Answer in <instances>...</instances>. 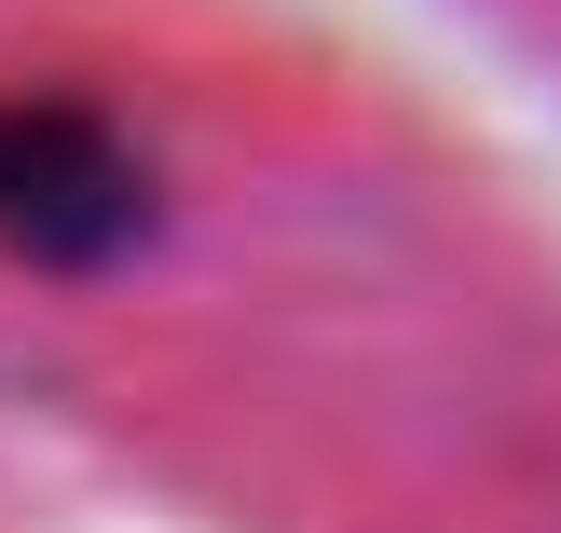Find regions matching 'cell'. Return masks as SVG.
<instances>
[{"label":"cell","mask_w":561,"mask_h":533,"mask_svg":"<svg viewBox=\"0 0 561 533\" xmlns=\"http://www.w3.org/2000/svg\"><path fill=\"white\" fill-rule=\"evenodd\" d=\"M151 233V164L82 96H0V260L27 274H110Z\"/></svg>","instance_id":"6da1fadb"}]
</instances>
